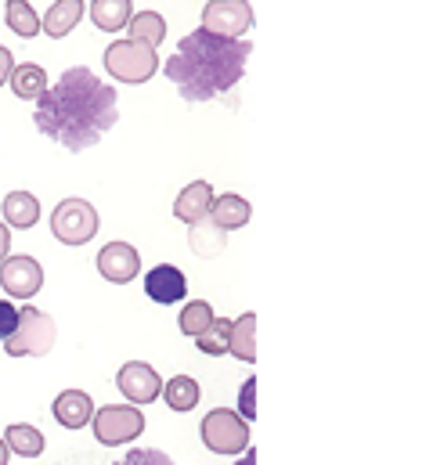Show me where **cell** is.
<instances>
[{
    "label": "cell",
    "instance_id": "9a60e30c",
    "mask_svg": "<svg viewBox=\"0 0 433 465\" xmlns=\"http://www.w3.org/2000/svg\"><path fill=\"white\" fill-rule=\"evenodd\" d=\"M0 213H4V224H7V228L29 232V228L40 221V199H36L33 192H11V195H4Z\"/></svg>",
    "mask_w": 433,
    "mask_h": 465
},
{
    "label": "cell",
    "instance_id": "4dcf8cb0",
    "mask_svg": "<svg viewBox=\"0 0 433 465\" xmlns=\"http://www.w3.org/2000/svg\"><path fill=\"white\" fill-rule=\"evenodd\" d=\"M11 69H15V58H11L7 47H0V87H4V80L11 76Z\"/></svg>",
    "mask_w": 433,
    "mask_h": 465
},
{
    "label": "cell",
    "instance_id": "4fadbf2b",
    "mask_svg": "<svg viewBox=\"0 0 433 465\" xmlns=\"http://www.w3.org/2000/svg\"><path fill=\"white\" fill-rule=\"evenodd\" d=\"M51 411H55L58 426H65V430H84V426L95 419V401H91V393H84V390H62V393L55 397Z\"/></svg>",
    "mask_w": 433,
    "mask_h": 465
},
{
    "label": "cell",
    "instance_id": "2e32d148",
    "mask_svg": "<svg viewBox=\"0 0 433 465\" xmlns=\"http://www.w3.org/2000/svg\"><path fill=\"white\" fill-rule=\"evenodd\" d=\"M249 217H253V210H249V203H246L242 195H235V192H227V195H214L210 221H214L220 232H238V228H246V224H249Z\"/></svg>",
    "mask_w": 433,
    "mask_h": 465
},
{
    "label": "cell",
    "instance_id": "5b68a950",
    "mask_svg": "<svg viewBox=\"0 0 433 465\" xmlns=\"http://www.w3.org/2000/svg\"><path fill=\"white\" fill-rule=\"evenodd\" d=\"M106 69L119 84H148L156 76V69H159V58H156V47L137 44V40L126 36V40L108 44Z\"/></svg>",
    "mask_w": 433,
    "mask_h": 465
},
{
    "label": "cell",
    "instance_id": "7c38bea8",
    "mask_svg": "<svg viewBox=\"0 0 433 465\" xmlns=\"http://www.w3.org/2000/svg\"><path fill=\"white\" fill-rule=\"evenodd\" d=\"M145 292H148V300L170 307V303H181V300L188 296V278H185L174 263H159V267L148 271V278H145Z\"/></svg>",
    "mask_w": 433,
    "mask_h": 465
},
{
    "label": "cell",
    "instance_id": "836d02e7",
    "mask_svg": "<svg viewBox=\"0 0 433 465\" xmlns=\"http://www.w3.org/2000/svg\"><path fill=\"white\" fill-rule=\"evenodd\" d=\"M11 462V451H7V444H4V437H0V465Z\"/></svg>",
    "mask_w": 433,
    "mask_h": 465
},
{
    "label": "cell",
    "instance_id": "d6986e66",
    "mask_svg": "<svg viewBox=\"0 0 433 465\" xmlns=\"http://www.w3.org/2000/svg\"><path fill=\"white\" fill-rule=\"evenodd\" d=\"M0 437H4L7 451L18 455V459H36V455H44V433H40L36 426L15 422V426H7Z\"/></svg>",
    "mask_w": 433,
    "mask_h": 465
},
{
    "label": "cell",
    "instance_id": "f546056e",
    "mask_svg": "<svg viewBox=\"0 0 433 465\" xmlns=\"http://www.w3.org/2000/svg\"><path fill=\"white\" fill-rule=\"evenodd\" d=\"M15 325H18V311H15L7 300H0V343L15 332Z\"/></svg>",
    "mask_w": 433,
    "mask_h": 465
},
{
    "label": "cell",
    "instance_id": "ffe728a7",
    "mask_svg": "<svg viewBox=\"0 0 433 465\" xmlns=\"http://www.w3.org/2000/svg\"><path fill=\"white\" fill-rule=\"evenodd\" d=\"M126 33H130V40H137V44L159 47V44L166 40V18H163L159 11H141V15H130Z\"/></svg>",
    "mask_w": 433,
    "mask_h": 465
},
{
    "label": "cell",
    "instance_id": "ac0fdd59",
    "mask_svg": "<svg viewBox=\"0 0 433 465\" xmlns=\"http://www.w3.org/2000/svg\"><path fill=\"white\" fill-rule=\"evenodd\" d=\"M159 397L166 401V408L170 411H192V408H199V382L192 379V375H174V379H166L163 382V390H159Z\"/></svg>",
    "mask_w": 433,
    "mask_h": 465
},
{
    "label": "cell",
    "instance_id": "277c9868",
    "mask_svg": "<svg viewBox=\"0 0 433 465\" xmlns=\"http://www.w3.org/2000/svg\"><path fill=\"white\" fill-rule=\"evenodd\" d=\"M199 437L214 455H242L249 448V422L235 408H214L199 422Z\"/></svg>",
    "mask_w": 433,
    "mask_h": 465
},
{
    "label": "cell",
    "instance_id": "44dd1931",
    "mask_svg": "<svg viewBox=\"0 0 433 465\" xmlns=\"http://www.w3.org/2000/svg\"><path fill=\"white\" fill-rule=\"evenodd\" d=\"M7 80H11V91H15L22 102H33V98H40V94L47 91V73H44L40 65H33V62L15 65Z\"/></svg>",
    "mask_w": 433,
    "mask_h": 465
},
{
    "label": "cell",
    "instance_id": "7a4b0ae2",
    "mask_svg": "<svg viewBox=\"0 0 433 465\" xmlns=\"http://www.w3.org/2000/svg\"><path fill=\"white\" fill-rule=\"evenodd\" d=\"M253 54V44L206 33L203 25L188 33L177 51L166 58V80L181 91L185 102H214L220 94L235 91V84L246 76V62Z\"/></svg>",
    "mask_w": 433,
    "mask_h": 465
},
{
    "label": "cell",
    "instance_id": "e0dca14e",
    "mask_svg": "<svg viewBox=\"0 0 433 465\" xmlns=\"http://www.w3.org/2000/svg\"><path fill=\"white\" fill-rule=\"evenodd\" d=\"M80 18H84V0H55V4L47 7V15L40 18V29H44L47 36L62 40V36H69V33L80 25Z\"/></svg>",
    "mask_w": 433,
    "mask_h": 465
},
{
    "label": "cell",
    "instance_id": "3957f363",
    "mask_svg": "<svg viewBox=\"0 0 433 465\" xmlns=\"http://www.w3.org/2000/svg\"><path fill=\"white\" fill-rule=\"evenodd\" d=\"M55 336H58V329H55V322L44 311L22 307L15 332L4 340V353L7 357H44L55 347Z\"/></svg>",
    "mask_w": 433,
    "mask_h": 465
},
{
    "label": "cell",
    "instance_id": "52a82bcc",
    "mask_svg": "<svg viewBox=\"0 0 433 465\" xmlns=\"http://www.w3.org/2000/svg\"><path fill=\"white\" fill-rule=\"evenodd\" d=\"M91 426H95L98 444L119 448V444H130L145 433V415L137 404H108V408H95Z\"/></svg>",
    "mask_w": 433,
    "mask_h": 465
},
{
    "label": "cell",
    "instance_id": "7402d4cb",
    "mask_svg": "<svg viewBox=\"0 0 433 465\" xmlns=\"http://www.w3.org/2000/svg\"><path fill=\"white\" fill-rule=\"evenodd\" d=\"M227 353H235V357L246 361V364L257 361V314H242L238 322H231Z\"/></svg>",
    "mask_w": 433,
    "mask_h": 465
},
{
    "label": "cell",
    "instance_id": "603a6c76",
    "mask_svg": "<svg viewBox=\"0 0 433 465\" xmlns=\"http://www.w3.org/2000/svg\"><path fill=\"white\" fill-rule=\"evenodd\" d=\"M224 242H227V232L216 228L214 221H210V213L203 221L188 224V245H192L196 256H216L224 249Z\"/></svg>",
    "mask_w": 433,
    "mask_h": 465
},
{
    "label": "cell",
    "instance_id": "1f68e13d",
    "mask_svg": "<svg viewBox=\"0 0 433 465\" xmlns=\"http://www.w3.org/2000/svg\"><path fill=\"white\" fill-rule=\"evenodd\" d=\"M7 252H11V228L0 221V260H4Z\"/></svg>",
    "mask_w": 433,
    "mask_h": 465
},
{
    "label": "cell",
    "instance_id": "5bb4252c",
    "mask_svg": "<svg viewBox=\"0 0 433 465\" xmlns=\"http://www.w3.org/2000/svg\"><path fill=\"white\" fill-rule=\"evenodd\" d=\"M210 206H214V188H210V181H192V184L177 195L174 217L185 221V224H196V221H203V217L210 213Z\"/></svg>",
    "mask_w": 433,
    "mask_h": 465
},
{
    "label": "cell",
    "instance_id": "4316f807",
    "mask_svg": "<svg viewBox=\"0 0 433 465\" xmlns=\"http://www.w3.org/2000/svg\"><path fill=\"white\" fill-rule=\"evenodd\" d=\"M227 340H231V318H214L210 329L203 336H196V347L206 357H220V353H227Z\"/></svg>",
    "mask_w": 433,
    "mask_h": 465
},
{
    "label": "cell",
    "instance_id": "484cf974",
    "mask_svg": "<svg viewBox=\"0 0 433 465\" xmlns=\"http://www.w3.org/2000/svg\"><path fill=\"white\" fill-rule=\"evenodd\" d=\"M214 307L206 303V300H192V303H185V311H181V318H177V325H181V332L185 336H203L206 329H210V322H214Z\"/></svg>",
    "mask_w": 433,
    "mask_h": 465
},
{
    "label": "cell",
    "instance_id": "8992f818",
    "mask_svg": "<svg viewBox=\"0 0 433 465\" xmlns=\"http://www.w3.org/2000/svg\"><path fill=\"white\" fill-rule=\"evenodd\" d=\"M51 234L62 245H87L98 234V210L87 199H62L51 213Z\"/></svg>",
    "mask_w": 433,
    "mask_h": 465
},
{
    "label": "cell",
    "instance_id": "8fae6325",
    "mask_svg": "<svg viewBox=\"0 0 433 465\" xmlns=\"http://www.w3.org/2000/svg\"><path fill=\"white\" fill-rule=\"evenodd\" d=\"M98 271L106 282H116V285H126L141 274V256L130 242H108L98 252Z\"/></svg>",
    "mask_w": 433,
    "mask_h": 465
},
{
    "label": "cell",
    "instance_id": "6da1fadb",
    "mask_svg": "<svg viewBox=\"0 0 433 465\" xmlns=\"http://www.w3.org/2000/svg\"><path fill=\"white\" fill-rule=\"evenodd\" d=\"M36 130L62 144L65 152L95 148L119 119L116 91L98 80L91 69H65L40 98H36Z\"/></svg>",
    "mask_w": 433,
    "mask_h": 465
},
{
    "label": "cell",
    "instance_id": "cb8c5ba5",
    "mask_svg": "<svg viewBox=\"0 0 433 465\" xmlns=\"http://www.w3.org/2000/svg\"><path fill=\"white\" fill-rule=\"evenodd\" d=\"M130 15H134L130 0H91V22L106 33H119L130 22Z\"/></svg>",
    "mask_w": 433,
    "mask_h": 465
},
{
    "label": "cell",
    "instance_id": "f1b7e54d",
    "mask_svg": "<svg viewBox=\"0 0 433 465\" xmlns=\"http://www.w3.org/2000/svg\"><path fill=\"white\" fill-rule=\"evenodd\" d=\"M253 397H257V379H246V382H242V393H238V415H242L246 422L257 415V408H253Z\"/></svg>",
    "mask_w": 433,
    "mask_h": 465
},
{
    "label": "cell",
    "instance_id": "30bf717a",
    "mask_svg": "<svg viewBox=\"0 0 433 465\" xmlns=\"http://www.w3.org/2000/svg\"><path fill=\"white\" fill-rule=\"evenodd\" d=\"M116 386H119V393L126 397V404H152L156 397H159V390H163V379H159V371L148 364V361H126L119 371H116Z\"/></svg>",
    "mask_w": 433,
    "mask_h": 465
},
{
    "label": "cell",
    "instance_id": "ba28073f",
    "mask_svg": "<svg viewBox=\"0 0 433 465\" xmlns=\"http://www.w3.org/2000/svg\"><path fill=\"white\" fill-rule=\"evenodd\" d=\"M203 29L216 36L242 40V33L253 29V7L246 0H210L203 7Z\"/></svg>",
    "mask_w": 433,
    "mask_h": 465
},
{
    "label": "cell",
    "instance_id": "d6a6232c",
    "mask_svg": "<svg viewBox=\"0 0 433 465\" xmlns=\"http://www.w3.org/2000/svg\"><path fill=\"white\" fill-rule=\"evenodd\" d=\"M238 465H257V455H253V448H246V451L238 455Z\"/></svg>",
    "mask_w": 433,
    "mask_h": 465
},
{
    "label": "cell",
    "instance_id": "d4e9b609",
    "mask_svg": "<svg viewBox=\"0 0 433 465\" xmlns=\"http://www.w3.org/2000/svg\"><path fill=\"white\" fill-rule=\"evenodd\" d=\"M4 18H7L11 33H18V36H25V40L40 36V15L33 11V4H25V0H7Z\"/></svg>",
    "mask_w": 433,
    "mask_h": 465
},
{
    "label": "cell",
    "instance_id": "9c48e42d",
    "mask_svg": "<svg viewBox=\"0 0 433 465\" xmlns=\"http://www.w3.org/2000/svg\"><path fill=\"white\" fill-rule=\"evenodd\" d=\"M0 289L15 300H33L44 289V267L33 256H4L0 260Z\"/></svg>",
    "mask_w": 433,
    "mask_h": 465
},
{
    "label": "cell",
    "instance_id": "83f0119b",
    "mask_svg": "<svg viewBox=\"0 0 433 465\" xmlns=\"http://www.w3.org/2000/svg\"><path fill=\"white\" fill-rule=\"evenodd\" d=\"M116 465H177L170 455H163V451H156V448H134L123 462H116Z\"/></svg>",
    "mask_w": 433,
    "mask_h": 465
}]
</instances>
